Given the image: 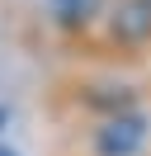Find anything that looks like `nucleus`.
I'll return each mask as SVG.
<instances>
[{"label":"nucleus","mask_w":151,"mask_h":156,"mask_svg":"<svg viewBox=\"0 0 151 156\" xmlns=\"http://www.w3.org/2000/svg\"><path fill=\"white\" fill-rule=\"evenodd\" d=\"M151 142V118L142 109H123V114H104L90 123V156H142Z\"/></svg>","instance_id":"obj_1"},{"label":"nucleus","mask_w":151,"mask_h":156,"mask_svg":"<svg viewBox=\"0 0 151 156\" xmlns=\"http://www.w3.org/2000/svg\"><path fill=\"white\" fill-rule=\"evenodd\" d=\"M118 43H146L151 38V0H118L109 14Z\"/></svg>","instance_id":"obj_2"},{"label":"nucleus","mask_w":151,"mask_h":156,"mask_svg":"<svg viewBox=\"0 0 151 156\" xmlns=\"http://www.w3.org/2000/svg\"><path fill=\"white\" fill-rule=\"evenodd\" d=\"M104 10H109V0H47L52 24L66 29V33H80V29H90V24H99Z\"/></svg>","instance_id":"obj_3"},{"label":"nucleus","mask_w":151,"mask_h":156,"mask_svg":"<svg viewBox=\"0 0 151 156\" xmlns=\"http://www.w3.org/2000/svg\"><path fill=\"white\" fill-rule=\"evenodd\" d=\"M0 156H19V151H14V147H5V142H0Z\"/></svg>","instance_id":"obj_4"},{"label":"nucleus","mask_w":151,"mask_h":156,"mask_svg":"<svg viewBox=\"0 0 151 156\" xmlns=\"http://www.w3.org/2000/svg\"><path fill=\"white\" fill-rule=\"evenodd\" d=\"M5 123H9V109H0V128H5Z\"/></svg>","instance_id":"obj_5"}]
</instances>
